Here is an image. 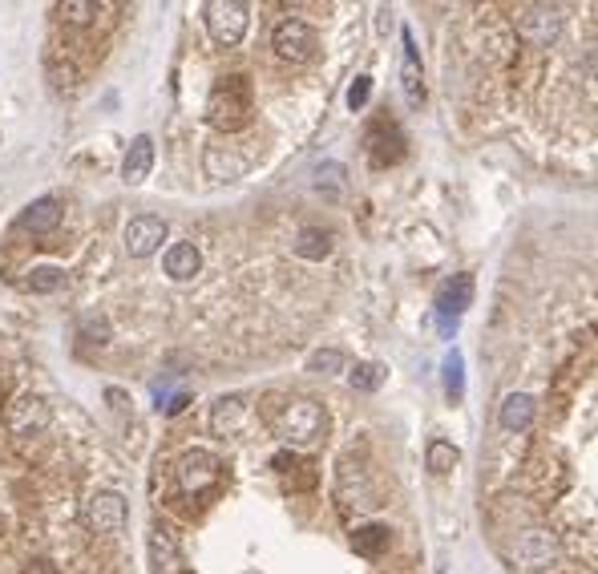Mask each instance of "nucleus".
Returning <instances> with one entry per match:
<instances>
[{"mask_svg":"<svg viewBox=\"0 0 598 574\" xmlns=\"http://www.w3.org/2000/svg\"><path fill=\"white\" fill-rule=\"evenodd\" d=\"M57 13L65 25H89L97 17V5L93 0H65V5H57Z\"/></svg>","mask_w":598,"mask_h":574,"instance_id":"nucleus-29","label":"nucleus"},{"mask_svg":"<svg viewBox=\"0 0 598 574\" xmlns=\"http://www.w3.org/2000/svg\"><path fill=\"white\" fill-rule=\"evenodd\" d=\"M13 433H45L49 429V409L41 397H25L13 405V417H9Z\"/></svg>","mask_w":598,"mask_h":574,"instance_id":"nucleus-20","label":"nucleus"},{"mask_svg":"<svg viewBox=\"0 0 598 574\" xmlns=\"http://www.w3.org/2000/svg\"><path fill=\"white\" fill-rule=\"evenodd\" d=\"M534 413H538V401L530 393H510L502 401V413H497V421H502V429L510 433H522L526 425H534Z\"/></svg>","mask_w":598,"mask_h":574,"instance_id":"nucleus-18","label":"nucleus"},{"mask_svg":"<svg viewBox=\"0 0 598 574\" xmlns=\"http://www.w3.org/2000/svg\"><path fill=\"white\" fill-rule=\"evenodd\" d=\"M344 364H348V360H344L340 348H320V352L308 356V372H320V376H332V372H340Z\"/></svg>","mask_w":598,"mask_h":574,"instance_id":"nucleus-28","label":"nucleus"},{"mask_svg":"<svg viewBox=\"0 0 598 574\" xmlns=\"http://www.w3.org/2000/svg\"><path fill=\"white\" fill-rule=\"evenodd\" d=\"M166 235H170L166 219H158V215H138V219L126 223L122 243H126V255H130V259H150L154 251H162Z\"/></svg>","mask_w":598,"mask_h":574,"instance_id":"nucleus-8","label":"nucleus"},{"mask_svg":"<svg viewBox=\"0 0 598 574\" xmlns=\"http://www.w3.org/2000/svg\"><path fill=\"white\" fill-rule=\"evenodd\" d=\"M154 170V138L150 134H138L130 146H126V158H122V182L126 186H142Z\"/></svg>","mask_w":598,"mask_h":574,"instance_id":"nucleus-14","label":"nucleus"},{"mask_svg":"<svg viewBox=\"0 0 598 574\" xmlns=\"http://www.w3.org/2000/svg\"><path fill=\"white\" fill-rule=\"evenodd\" d=\"M332 231H324V227H304L299 231V239H295V255L299 259H312V263H320V259H328L332 255Z\"/></svg>","mask_w":598,"mask_h":574,"instance_id":"nucleus-22","label":"nucleus"},{"mask_svg":"<svg viewBox=\"0 0 598 574\" xmlns=\"http://www.w3.org/2000/svg\"><path fill=\"white\" fill-rule=\"evenodd\" d=\"M162 271H166V279H174V283H190L198 271H203V255H198L194 243H174V247L162 255Z\"/></svg>","mask_w":598,"mask_h":574,"instance_id":"nucleus-16","label":"nucleus"},{"mask_svg":"<svg viewBox=\"0 0 598 574\" xmlns=\"http://www.w3.org/2000/svg\"><path fill=\"white\" fill-rule=\"evenodd\" d=\"M251 81L243 73H227L219 77V85L211 89L207 98V122L219 130V134H235L251 122Z\"/></svg>","mask_w":598,"mask_h":574,"instance_id":"nucleus-2","label":"nucleus"},{"mask_svg":"<svg viewBox=\"0 0 598 574\" xmlns=\"http://www.w3.org/2000/svg\"><path fill=\"white\" fill-rule=\"evenodd\" d=\"M348 385H352L356 393H372V389H380V385H384V364H376V360L356 364V368L348 372Z\"/></svg>","mask_w":598,"mask_h":574,"instance_id":"nucleus-25","label":"nucleus"},{"mask_svg":"<svg viewBox=\"0 0 598 574\" xmlns=\"http://www.w3.org/2000/svg\"><path fill=\"white\" fill-rule=\"evenodd\" d=\"M81 332H85V340H93V344H106L110 340V324H106V316H85L81 320Z\"/></svg>","mask_w":598,"mask_h":574,"instance_id":"nucleus-31","label":"nucleus"},{"mask_svg":"<svg viewBox=\"0 0 598 574\" xmlns=\"http://www.w3.org/2000/svg\"><path fill=\"white\" fill-rule=\"evenodd\" d=\"M25 287H29V292H37V296H53V292H61V287H65V271H57V267H33L25 275Z\"/></svg>","mask_w":598,"mask_h":574,"instance_id":"nucleus-24","label":"nucleus"},{"mask_svg":"<svg viewBox=\"0 0 598 574\" xmlns=\"http://www.w3.org/2000/svg\"><path fill=\"white\" fill-rule=\"evenodd\" d=\"M81 518H85V530H89V534L114 538V534L126 530V522H130V506H126V498H122L118 490H93V494L85 498Z\"/></svg>","mask_w":598,"mask_h":574,"instance_id":"nucleus-6","label":"nucleus"},{"mask_svg":"<svg viewBox=\"0 0 598 574\" xmlns=\"http://www.w3.org/2000/svg\"><path fill=\"white\" fill-rule=\"evenodd\" d=\"M401 158H405V138H401V130L380 118V122L368 130V162H372V166H392V162H401Z\"/></svg>","mask_w":598,"mask_h":574,"instance_id":"nucleus-11","label":"nucleus"},{"mask_svg":"<svg viewBox=\"0 0 598 574\" xmlns=\"http://www.w3.org/2000/svg\"><path fill=\"white\" fill-rule=\"evenodd\" d=\"M368 98H372V77H368V73H360V77L352 81V89H348V110H364V106H368Z\"/></svg>","mask_w":598,"mask_h":574,"instance_id":"nucleus-30","label":"nucleus"},{"mask_svg":"<svg viewBox=\"0 0 598 574\" xmlns=\"http://www.w3.org/2000/svg\"><path fill=\"white\" fill-rule=\"evenodd\" d=\"M514 29H518V41H522V45H530V49H550V45H558V37L566 33V9H558V5H526V9H518Z\"/></svg>","mask_w":598,"mask_h":574,"instance_id":"nucleus-4","label":"nucleus"},{"mask_svg":"<svg viewBox=\"0 0 598 574\" xmlns=\"http://www.w3.org/2000/svg\"><path fill=\"white\" fill-rule=\"evenodd\" d=\"M61 219H65V207H61V199H53V195H45V199H33L21 215H17V231H25V235H49V231H57L61 227Z\"/></svg>","mask_w":598,"mask_h":574,"instance_id":"nucleus-9","label":"nucleus"},{"mask_svg":"<svg viewBox=\"0 0 598 574\" xmlns=\"http://www.w3.org/2000/svg\"><path fill=\"white\" fill-rule=\"evenodd\" d=\"M469 300H473V275H453V279H445V287L437 292V316H441V328H445V332H449L453 320L469 308Z\"/></svg>","mask_w":598,"mask_h":574,"instance_id":"nucleus-12","label":"nucleus"},{"mask_svg":"<svg viewBox=\"0 0 598 574\" xmlns=\"http://www.w3.org/2000/svg\"><path fill=\"white\" fill-rule=\"evenodd\" d=\"M219 477H223V461H219L211 449H186V453L174 461V482H178V490L190 494V498L215 490Z\"/></svg>","mask_w":598,"mask_h":574,"instance_id":"nucleus-5","label":"nucleus"},{"mask_svg":"<svg viewBox=\"0 0 598 574\" xmlns=\"http://www.w3.org/2000/svg\"><path fill=\"white\" fill-rule=\"evenodd\" d=\"M562 482H566V473H562V465L558 461H546V457H530V465H526V473H522V486H526V494H534V498H558V490H562Z\"/></svg>","mask_w":598,"mask_h":574,"instance_id":"nucleus-10","label":"nucleus"},{"mask_svg":"<svg viewBox=\"0 0 598 574\" xmlns=\"http://www.w3.org/2000/svg\"><path fill=\"white\" fill-rule=\"evenodd\" d=\"M203 25H207L215 45L235 49V45H243V37L251 29V9L243 5V0H207V5H203Z\"/></svg>","mask_w":598,"mask_h":574,"instance_id":"nucleus-3","label":"nucleus"},{"mask_svg":"<svg viewBox=\"0 0 598 574\" xmlns=\"http://www.w3.org/2000/svg\"><path fill=\"white\" fill-rule=\"evenodd\" d=\"M312 186L320 190V195H328V199H340L344 190H348L344 166H340V162H324V166H316V178H312Z\"/></svg>","mask_w":598,"mask_h":574,"instance_id":"nucleus-23","label":"nucleus"},{"mask_svg":"<svg viewBox=\"0 0 598 574\" xmlns=\"http://www.w3.org/2000/svg\"><path fill=\"white\" fill-rule=\"evenodd\" d=\"M425 461H429V473L445 477V473H453V465L461 461V453H457V445H449V441H429Z\"/></svg>","mask_w":598,"mask_h":574,"instance_id":"nucleus-26","label":"nucleus"},{"mask_svg":"<svg viewBox=\"0 0 598 574\" xmlns=\"http://www.w3.org/2000/svg\"><path fill=\"white\" fill-rule=\"evenodd\" d=\"M243 421H247V401H243V397H223V401H215V409H211V429H215L219 437H235V433L243 429Z\"/></svg>","mask_w":598,"mask_h":574,"instance_id":"nucleus-19","label":"nucleus"},{"mask_svg":"<svg viewBox=\"0 0 598 574\" xmlns=\"http://www.w3.org/2000/svg\"><path fill=\"white\" fill-rule=\"evenodd\" d=\"M271 49L287 65H308L316 57V29L308 21H299V17H287L271 33Z\"/></svg>","mask_w":598,"mask_h":574,"instance_id":"nucleus-7","label":"nucleus"},{"mask_svg":"<svg viewBox=\"0 0 598 574\" xmlns=\"http://www.w3.org/2000/svg\"><path fill=\"white\" fill-rule=\"evenodd\" d=\"M401 41H405L401 89H405V102H409L413 110H421V106H425V73H421V53H417V45H413V33H409V29L401 33Z\"/></svg>","mask_w":598,"mask_h":574,"instance_id":"nucleus-13","label":"nucleus"},{"mask_svg":"<svg viewBox=\"0 0 598 574\" xmlns=\"http://www.w3.org/2000/svg\"><path fill=\"white\" fill-rule=\"evenodd\" d=\"M150 562H154V574H182V550L170 530L150 534Z\"/></svg>","mask_w":598,"mask_h":574,"instance_id":"nucleus-17","label":"nucleus"},{"mask_svg":"<svg viewBox=\"0 0 598 574\" xmlns=\"http://www.w3.org/2000/svg\"><path fill=\"white\" fill-rule=\"evenodd\" d=\"M514 558L522 562V566H550V562H558V542L546 534V530H526L522 538H518V546H514Z\"/></svg>","mask_w":598,"mask_h":574,"instance_id":"nucleus-15","label":"nucleus"},{"mask_svg":"<svg viewBox=\"0 0 598 574\" xmlns=\"http://www.w3.org/2000/svg\"><path fill=\"white\" fill-rule=\"evenodd\" d=\"M271 425H275V433H279L287 445L308 449V445L324 441L328 413H324V405L312 401V397H291V401H283V405L271 413Z\"/></svg>","mask_w":598,"mask_h":574,"instance_id":"nucleus-1","label":"nucleus"},{"mask_svg":"<svg viewBox=\"0 0 598 574\" xmlns=\"http://www.w3.org/2000/svg\"><path fill=\"white\" fill-rule=\"evenodd\" d=\"M182 574H190V570H182Z\"/></svg>","mask_w":598,"mask_h":574,"instance_id":"nucleus-32","label":"nucleus"},{"mask_svg":"<svg viewBox=\"0 0 598 574\" xmlns=\"http://www.w3.org/2000/svg\"><path fill=\"white\" fill-rule=\"evenodd\" d=\"M445 393H449V401H461V393H465V364H461V352H449V356H445Z\"/></svg>","mask_w":598,"mask_h":574,"instance_id":"nucleus-27","label":"nucleus"},{"mask_svg":"<svg viewBox=\"0 0 598 574\" xmlns=\"http://www.w3.org/2000/svg\"><path fill=\"white\" fill-rule=\"evenodd\" d=\"M388 546H392V530L384 522H368V526L352 530V550L360 558H380V554H388Z\"/></svg>","mask_w":598,"mask_h":574,"instance_id":"nucleus-21","label":"nucleus"}]
</instances>
